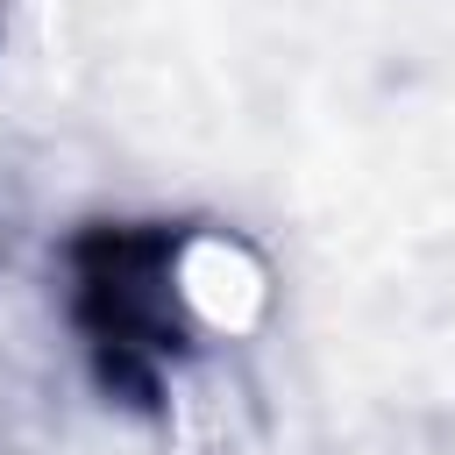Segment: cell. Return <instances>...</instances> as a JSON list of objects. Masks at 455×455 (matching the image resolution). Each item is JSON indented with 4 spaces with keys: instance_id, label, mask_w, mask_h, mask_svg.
<instances>
[{
    "instance_id": "7a4b0ae2",
    "label": "cell",
    "mask_w": 455,
    "mask_h": 455,
    "mask_svg": "<svg viewBox=\"0 0 455 455\" xmlns=\"http://www.w3.org/2000/svg\"><path fill=\"white\" fill-rule=\"evenodd\" d=\"M0 36H7V0H0Z\"/></svg>"
},
{
    "instance_id": "6da1fadb",
    "label": "cell",
    "mask_w": 455,
    "mask_h": 455,
    "mask_svg": "<svg viewBox=\"0 0 455 455\" xmlns=\"http://www.w3.org/2000/svg\"><path fill=\"white\" fill-rule=\"evenodd\" d=\"M178 220H85L64 242V320L107 405L164 412L171 370L192 355Z\"/></svg>"
}]
</instances>
